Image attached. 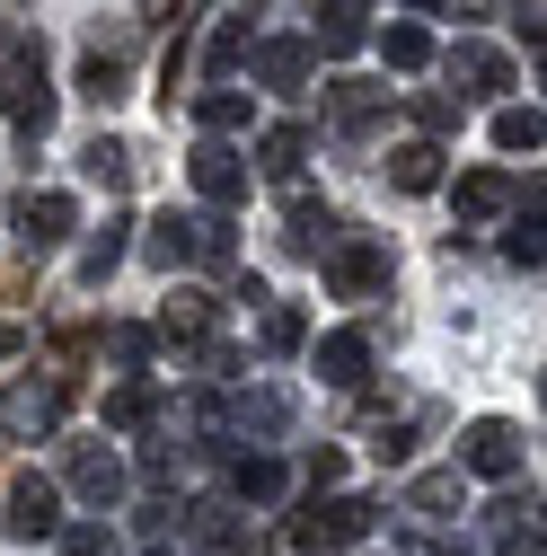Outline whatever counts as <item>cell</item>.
Masks as SVG:
<instances>
[{"mask_svg": "<svg viewBox=\"0 0 547 556\" xmlns=\"http://www.w3.org/2000/svg\"><path fill=\"white\" fill-rule=\"evenodd\" d=\"M0 115L18 124V142H27V151L53 132L62 98H53V53H44V27H10V36H0Z\"/></svg>", "mask_w": 547, "mask_h": 556, "instance_id": "obj_1", "label": "cell"}, {"mask_svg": "<svg viewBox=\"0 0 547 556\" xmlns=\"http://www.w3.org/2000/svg\"><path fill=\"white\" fill-rule=\"evenodd\" d=\"M380 530V504L371 495H335V485H309V504L283 521V556H345Z\"/></svg>", "mask_w": 547, "mask_h": 556, "instance_id": "obj_2", "label": "cell"}, {"mask_svg": "<svg viewBox=\"0 0 547 556\" xmlns=\"http://www.w3.org/2000/svg\"><path fill=\"white\" fill-rule=\"evenodd\" d=\"M142 256L160 265V274H186V265H213V274H239V239H230V213H168L151 222V239H142Z\"/></svg>", "mask_w": 547, "mask_h": 556, "instance_id": "obj_3", "label": "cell"}, {"mask_svg": "<svg viewBox=\"0 0 547 556\" xmlns=\"http://www.w3.org/2000/svg\"><path fill=\"white\" fill-rule=\"evenodd\" d=\"M132 45H142V27H132V18H115V27L98 18V27H89V53H80V80H72V89H80L89 106H106V115L124 106V89H132Z\"/></svg>", "mask_w": 547, "mask_h": 556, "instance_id": "obj_4", "label": "cell"}, {"mask_svg": "<svg viewBox=\"0 0 547 556\" xmlns=\"http://www.w3.org/2000/svg\"><path fill=\"white\" fill-rule=\"evenodd\" d=\"M318 274H327L335 301H380L389 274H397V256H389V239H371V230H335V248L318 256Z\"/></svg>", "mask_w": 547, "mask_h": 556, "instance_id": "obj_5", "label": "cell"}, {"mask_svg": "<svg viewBox=\"0 0 547 556\" xmlns=\"http://www.w3.org/2000/svg\"><path fill=\"white\" fill-rule=\"evenodd\" d=\"M80 380H10L0 389V442H44L62 415H72Z\"/></svg>", "mask_w": 547, "mask_h": 556, "instance_id": "obj_6", "label": "cell"}, {"mask_svg": "<svg viewBox=\"0 0 547 556\" xmlns=\"http://www.w3.org/2000/svg\"><path fill=\"white\" fill-rule=\"evenodd\" d=\"M318 106H327V132H335V142H371L397 98H389L380 80H362V72H335V80L318 89Z\"/></svg>", "mask_w": 547, "mask_h": 556, "instance_id": "obj_7", "label": "cell"}, {"mask_svg": "<svg viewBox=\"0 0 547 556\" xmlns=\"http://www.w3.org/2000/svg\"><path fill=\"white\" fill-rule=\"evenodd\" d=\"M72 230H80V203L62 194V186H27V194L10 203V239H18L27 256H53Z\"/></svg>", "mask_w": 547, "mask_h": 556, "instance_id": "obj_8", "label": "cell"}, {"mask_svg": "<svg viewBox=\"0 0 547 556\" xmlns=\"http://www.w3.org/2000/svg\"><path fill=\"white\" fill-rule=\"evenodd\" d=\"M521 425L512 415H476V425L459 433V477H486V485H512L521 477Z\"/></svg>", "mask_w": 547, "mask_h": 556, "instance_id": "obj_9", "label": "cell"}, {"mask_svg": "<svg viewBox=\"0 0 547 556\" xmlns=\"http://www.w3.org/2000/svg\"><path fill=\"white\" fill-rule=\"evenodd\" d=\"M0 521H10V539L44 547V539L62 530V485H53L44 468H18L10 485H0Z\"/></svg>", "mask_w": 547, "mask_h": 556, "instance_id": "obj_10", "label": "cell"}, {"mask_svg": "<svg viewBox=\"0 0 547 556\" xmlns=\"http://www.w3.org/2000/svg\"><path fill=\"white\" fill-rule=\"evenodd\" d=\"M62 485H72L89 513H115L132 477H124V459H115L106 442H62Z\"/></svg>", "mask_w": 547, "mask_h": 556, "instance_id": "obj_11", "label": "cell"}, {"mask_svg": "<svg viewBox=\"0 0 547 556\" xmlns=\"http://www.w3.org/2000/svg\"><path fill=\"white\" fill-rule=\"evenodd\" d=\"M186 177H194V194L213 203V213L247 203V160L230 151V132H203V142H194V160H186Z\"/></svg>", "mask_w": 547, "mask_h": 556, "instance_id": "obj_12", "label": "cell"}, {"mask_svg": "<svg viewBox=\"0 0 547 556\" xmlns=\"http://www.w3.org/2000/svg\"><path fill=\"white\" fill-rule=\"evenodd\" d=\"M433 62L450 72V89H459V98H504V89H512V53H495L486 36H459V45H450V53H433Z\"/></svg>", "mask_w": 547, "mask_h": 556, "instance_id": "obj_13", "label": "cell"}, {"mask_svg": "<svg viewBox=\"0 0 547 556\" xmlns=\"http://www.w3.org/2000/svg\"><path fill=\"white\" fill-rule=\"evenodd\" d=\"M530 186H538V177H530ZM530 186H521L512 168H468V177L450 186V203H459V230H486V222H504Z\"/></svg>", "mask_w": 547, "mask_h": 556, "instance_id": "obj_14", "label": "cell"}, {"mask_svg": "<svg viewBox=\"0 0 547 556\" xmlns=\"http://www.w3.org/2000/svg\"><path fill=\"white\" fill-rule=\"evenodd\" d=\"M247 62H256V80H265L274 98H301V89H309V72H318L309 36H256V45H247Z\"/></svg>", "mask_w": 547, "mask_h": 556, "instance_id": "obj_15", "label": "cell"}, {"mask_svg": "<svg viewBox=\"0 0 547 556\" xmlns=\"http://www.w3.org/2000/svg\"><path fill=\"white\" fill-rule=\"evenodd\" d=\"M397 513H416L424 530L459 521V513H468V477H459V468H424V477H406V504H397Z\"/></svg>", "mask_w": 547, "mask_h": 556, "instance_id": "obj_16", "label": "cell"}, {"mask_svg": "<svg viewBox=\"0 0 547 556\" xmlns=\"http://www.w3.org/2000/svg\"><path fill=\"white\" fill-rule=\"evenodd\" d=\"M318 380L327 389H371V336L362 327H335V336H318Z\"/></svg>", "mask_w": 547, "mask_h": 556, "instance_id": "obj_17", "label": "cell"}, {"mask_svg": "<svg viewBox=\"0 0 547 556\" xmlns=\"http://www.w3.org/2000/svg\"><path fill=\"white\" fill-rule=\"evenodd\" d=\"M371 45V27H362V0H318V18H309V53H327V62H354Z\"/></svg>", "mask_w": 547, "mask_h": 556, "instance_id": "obj_18", "label": "cell"}, {"mask_svg": "<svg viewBox=\"0 0 547 556\" xmlns=\"http://www.w3.org/2000/svg\"><path fill=\"white\" fill-rule=\"evenodd\" d=\"M335 230H345V222H335V213H327V203H318V194H301V186H292V203H283V248L318 265V256L335 248Z\"/></svg>", "mask_w": 547, "mask_h": 556, "instance_id": "obj_19", "label": "cell"}, {"mask_svg": "<svg viewBox=\"0 0 547 556\" xmlns=\"http://www.w3.org/2000/svg\"><path fill=\"white\" fill-rule=\"evenodd\" d=\"M160 336H177V344L221 336V301L203 292V283H177V292H168V309H160Z\"/></svg>", "mask_w": 547, "mask_h": 556, "instance_id": "obj_20", "label": "cell"}, {"mask_svg": "<svg viewBox=\"0 0 547 556\" xmlns=\"http://www.w3.org/2000/svg\"><path fill=\"white\" fill-rule=\"evenodd\" d=\"M132 256V213H106L98 230H89V248H80V292H106V274Z\"/></svg>", "mask_w": 547, "mask_h": 556, "instance_id": "obj_21", "label": "cell"}, {"mask_svg": "<svg viewBox=\"0 0 547 556\" xmlns=\"http://www.w3.org/2000/svg\"><path fill=\"white\" fill-rule=\"evenodd\" d=\"M256 168H265L274 186H301V168H309V124H265V132H256Z\"/></svg>", "mask_w": 547, "mask_h": 556, "instance_id": "obj_22", "label": "cell"}, {"mask_svg": "<svg viewBox=\"0 0 547 556\" xmlns=\"http://www.w3.org/2000/svg\"><path fill=\"white\" fill-rule=\"evenodd\" d=\"M186 547L194 556H239V504H186Z\"/></svg>", "mask_w": 547, "mask_h": 556, "instance_id": "obj_23", "label": "cell"}, {"mask_svg": "<svg viewBox=\"0 0 547 556\" xmlns=\"http://www.w3.org/2000/svg\"><path fill=\"white\" fill-rule=\"evenodd\" d=\"M160 425V389L142 380V371H124L115 389H106V433H151Z\"/></svg>", "mask_w": 547, "mask_h": 556, "instance_id": "obj_24", "label": "cell"}, {"mask_svg": "<svg viewBox=\"0 0 547 556\" xmlns=\"http://www.w3.org/2000/svg\"><path fill=\"white\" fill-rule=\"evenodd\" d=\"M132 168H142V151L115 142V132H89V142H80V177H89V186L124 194V186H132Z\"/></svg>", "mask_w": 547, "mask_h": 556, "instance_id": "obj_25", "label": "cell"}, {"mask_svg": "<svg viewBox=\"0 0 547 556\" xmlns=\"http://www.w3.org/2000/svg\"><path fill=\"white\" fill-rule=\"evenodd\" d=\"M486 521H495V556H547L538 547V495H504Z\"/></svg>", "mask_w": 547, "mask_h": 556, "instance_id": "obj_26", "label": "cell"}, {"mask_svg": "<svg viewBox=\"0 0 547 556\" xmlns=\"http://www.w3.org/2000/svg\"><path fill=\"white\" fill-rule=\"evenodd\" d=\"M442 160H450V151L416 132V142H397V151H389V186H397V194H433V186H442Z\"/></svg>", "mask_w": 547, "mask_h": 556, "instance_id": "obj_27", "label": "cell"}, {"mask_svg": "<svg viewBox=\"0 0 547 556\" xmlns=\"http://www.w3.org/2000/svg\"><path fill=\"white\" fill-rule=\"evenodd\" d=\"M380 53H389V72L416 80V72H433V53H442V45H433L424 18H389V27H380Z\"/></svg>", "mask_w": 547, "mask_h": 556, "instance_id": "obj_28", "label": "cell"}, {"mask_svg": "<svg viewBox=\"0 0 547 556\" xmlns=\"http://www.w3.org/2000/svg\"><path fill=\"white\" fill-rule=\"evenodd\" d=\"M283 485H292V468L274 459V451H247V459H230V495H239V504H283Z\"/></svg>", "mask_w": 547, "mask_h": 556, "instance_id": "obj_29", "label": "cell"}, {"mask_svg": "<svg viewBox=\"0 0 547 556\" xmlns=\"http://www.w3.org/2000/svg\"><path fill=\"white\" fill-rule=\"evenodd\" d=\"M256 344L283 363V354H301V344H309V318H301L292 301H274V292H265V301H256Z\"/></svg>", "mask_w": 547, "mask_h": 556, "instance_id": "obj_30", "label": "cell"}, {"mask_svg": "<svg viewBox=\"0 0 547 556\" xmlns=\"http://www.w3.org/2000/svg\"><path fill=\"white\" fill-rule=\"evenodd\" d=\"M247 115H256V106H247V89H230V80H213V89L194 98V124H203V132H247Z\"/></svg>", "mask_w": 547, "mask_h": 556, "instance_id": "obj_31", "label": "cell"}, {"mask_svg": "<svg viewBox=\"0 0 547 556\" xmlns=\"http://www.w3.org/2000/svg\"><path fill=\"white\" fill-rule=\"evenodd\" d=\"M230 425L239 433H292V389H247Z\"/></svg>", "mask_w": 547, "mask_h": 556, "instance_id": "obj_32", "label": "cell"}, {"mask_svg": "<svg viewBox=\"0 0 547 556\" xmlns=\"http://www.w3.org/2000/svg\"><path fill=\"white\" fill-rule=\"evenodd\" d=\"M98 344H106V363H115V371H151V344H160V336H151V327H132V318H106Z\"/></svg>", "mask_w": 547, "mask_h": 556, "instance_id": "obj_33", "label": "cell"}, {"mask_svg": "<svg viewBox=\"0 0 547 556\" xmlns=\"http://www.w3.org/2000/svg\"><path fill=\"white\" fill-rule=\"evenodd\" d=\"M239 62H247V10L213 27V45H203V80H239Z\"/></svg>", "mask_w": 547, "mask_h": 556, "instance_id": "obj_34", "label": "cell"}, {"mask_svg": "<svg viewBox=\"0 0 547 556\" xmlns=\"http://www.w3.org/2000/svg\"><path fill=\"white\" fill-rule=\"evenodd\" d=\"M504 256H512V265H530V274H538V256H547V239H538V186H530V194L512 203V230H504Z\"/></svg>", "mask_w": 547, "mask_h": 556, "instance_id": "obj_35", "label": "cell"}, {"mask_svg": "<svg viewBox=\"0 0 547 556\" xmlns=\"http://www.w3.org/2000/svg\"><path fill=\"white\" fill-rule=\"evenodd\" d=\"M538 142H547V115H538V106H495V151L521 160V151H538Z\"/></svg>", "mask_w": 547, "mask_h": 556, "instance_id": "obj_36", "label": "cell"}, {"mask_svg": "<svg viewBox=\"0 0 547 556\" xmlns=\"http://www.w3.org/2000/svg\"><path fill=\"white\" fill-rule=\"evenodd\" d=\"M406 115H416L424 142H450V132H459V98H442V89H416V98H406Z\"/></svg>", "mask_w": 547, "mask_h": 556, "instance_id": "obj_37", "label": "cell"}, {"mask_svg": "<svg viewBox=\"0 0 547 556\" xmlns=\"http://www.w3.org/2000/svg\"><path fill=\"white\" fill-rule=\"evenodd\" d=\"M53 539H62V556H124V539H115V521H62Z\"/></svg>", "mask_w": 547, "mask_h": 556, "instance_id": "obj_38", "label": "cell"}, {"mask_svg": "<svg viewBox=\"0 0 547 556\" xmlns=\"http://www.w3.org/2000/svg\"><path fill=\"white\" fill-rule=\"evenodd\" d=\"M132 27H194V0H142V10H132Z\"/></svg>", "mask_w": 547, "mask_h": 556, "instance_id": "obj_39", "label": "cell"}, {"mask_svg": "<svg viewBox=\"0 0 547 556\" xmlns=\"http://www.w3.org/2000/svg\"><path fill=\"white\" fill-rule=\"evenodd\" d=\"M371 459H380V468L416 459V425H380V433H371Z\"/></svg>", "mask_w": 547, "mask_h": 556, "instance_id": "obj_40", "label": "cell"}, {"mask_svg": "<svg viewBox=\"0 0 547 556\" xmlns=\"http://www.w3.org/2000/svg\"><path fill=\"white\" fill-rule=\"evenodd\" d=\"M301 477H309V485H345V451H335V442H318V451L301 459Z\"/></svg>", "mask_w": 547, "mask_h": 556, "instance_id": "obj_41", "label": "cell"}, {"mask_svg": "<svg viewBox=\"0 0 547 556\" xmlns=\"http://www.w3.org/2000/svg\"><path fill=\"white\" fill-rule=\"evenodd\" d=\"M512 27H521V45H530V53L547 45V27H538V0H512Z\"/></svg>", "mask_w": 547, "mask_h": 556, "instance_id": "obj_42", "label": "cell"}, {"mask_svg": "<svg viewBox=\"0 0 547 556\" xmlns=\"http://www.w3.org/2000/svg\"><path fill=\"white\" fill-rule=\"evenodd\" d=\"M142 477H151V485H168V477H177V451H168V442H151V451H142Z\"/></svg>", "mask_w": 547, "mask_h": 556, "instance_id": "obj_43", "label": "cell"}, {"mask_svg": "<svg viewBox=\"0 0 547 556\" xmlns=\"http://www.w3.org/2000/svg\"><path fill=\"white\" fill-rule=\"evenodd\" d=\"M18 354H27V327H18V318H0V363H18Z\"/></svg>", "mask_w": 547, "mask_h": 556, "instance_id": "obj_44", "label": "cell"}, {"mask_svg": "<svg viewBox=\"0 0 547 556\" xmlns=\"http://www.w3.org/2000/svg\"><path fill=\"white\" fill-rule=\"evenodd\" d=\"M433 10H442V18H486L495 0H433Z\"/></svg>", "mask_w": 547, "mask_h": 556, "instance_id": "obj_45", "label": "cell"}, {"mask_svg": "<svg viewBox=\"0 0 547 556\" xmlns=\"http://www.w3.org/2000/svg\"><path fill=\"white\" fill-rule=\"evenodd\" d=\"M406 10H433V0H406Z\"/></svg>", "mask_w": 547, "mask_h": 556, "instance_id": "obj_46", "label": "cell"}, {"mask_svg": "<svg viewBox=\"0 0 547 556\" xmlns=\"http://www.w3.org/2000/svg\"><path fill=\"white\" fill-rule=\"evenodd\" d=\"M151 556H177V547H151Z\"/></svg>", "mask_w": 547, "mask_h": 556, "instance_id": "obj_47", "label": "cell"}]
</instances>
